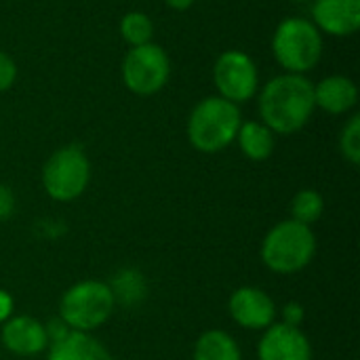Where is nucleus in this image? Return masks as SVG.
<instances>
[{
	"label": "nucleus",
	"instance_id": "2",
	"mask_svg": "<svg viewBox=\"0 0 360 360\" xmlns=\"http://www.w3.org/2000/svg\"><path fill=\"white\" fill-rule=\"evenodd\" d=\"M243 124L240 108L219 95L200 99L188 118V141L202 154H217L236 141Z\"/></svg>",
	"mask_w": 360,
	"mask_h": 360
},
{
	"label": "nucleus",
	"instance_id": "19",
	"mask_svg": "<svg viewBox=\"0 0 360 360\" xmlns=\"http://www.w3.org/2000/svg\"><path fill=\"white\" fill-rule=\"evenodd\" d=\"M120 36L129 46H141L152 42L154 23L141 11H131L120 19Z\"/></svg>",
	"mask_w": 360,
	"mask_h": 360
},
{
	"label": "nucleus",
	"instance_id": "14",
	"mask_svg": "<svg viewBox=\"0 0 360 360\" xmlns=\"http://www.w3.org/2000/svg\"><path fill=\"white\" fill-rule=\"evenodd\" d=\"M46 360H114L110 350L93 333L70 331L59 342L49 344Z\"/></svg>",
	"mask_w": 360,
	"mask_h": 360
},
{
	"label": "nucleus",
	"instance_id": "18",
	"mask_svg": "<svg viewBox=\"0 0 360 360\" xmlns=\"http://www.w3.org/2000/svg\"><path fill=\"white\" fill-rule=\"evenodd\" d=\"M323 213H325V198L316 190L310 188L300 190L291 200V219L304 226H312L323 217Z\"/></svg>",
	"mask_w": 360,
	"mask_h": 360
},
{
	"label": "nucleus",
	"instance_id": "21",
	"mask_svg": "<svg viewBox=\"0 0 360 360\" xmlns=\"http://www.w3.org/2000/svg\"><path fill=\"white\" fill-rule=\"evenodd\" d=\"M15 80H17V63L13 61V57L0 51V93L8 91Z\"/></svg>",
	"mask_w": 360,
	"mask_h": 360
},
{
	"label": "nucleus",
	"instance_id": "10",
	"mask_svg": "<svg viewBox=\"0 0 360 360\" xmlns=\"http://www.w3.org/2000/svg\"><path fill=\"white\" fill-rule=\"evenodd\" d=\"M259 360H312V344L300 327L272 323L262 331L257 344Z\"/></svg>",
	"mask_w": 360,
	"mask_h": 360
},
{
	"label": "nucleus",
	"instance_id": "7",
	"mask_svg": "<svg viewBox=\"0 0 360 360\" xmlns=\"http://www.w3.org/2000/svg\"><path fill=\"white\" fill-rule=\"evenodd\" d=\"M122 82L124 86L141 97L154 95L165 89L171 76V61L160 44L148 42L131 46L122 59Z\"/></svg>",
	"mask_w": 360,
	"mask_h": 360
},
{
	"label": "nucleus",
	"instance_id": "26",
	"mask_svg": "<svg viewBox=\"0 0 360 360\" xmlns=\"http://www.w3.org/2000/svg\"><path fill=\"white\" fill-rule=\"evenodd\" d=\"M165 4L173 11H188L194 4V0H165Z\"/></svg>",
	"mask_w": 360,
	"mask_h": 360
},
{
	"label": "nucleus",
	"instance_id": "3",
	"mask_svg": "<svg viewBox=\"0 0 360 360\" xmlns=\"http://www.w3.org/2000/svg\"><path fill=\"white\" fill-rule=\"evenodd\" d=\"M316 255V234L310 226L295 219L278 221L268 230L262 240L259 257L264 266L274 274H295L302 272Z\"/></svg>",
	"mask_w": 360,
	"mask_h": 360
},
{
	"label": "nucleus",
	"instance_id": "4",
	"mask_svg": "<svg viewBox=\"0 0 360 360\" xmlns=\"http://www.w3.org/2000/svg\"><path fill=\"white\" fill-rule=\"evenodd\" d=\"M116 300L108 283L80 281L68 287L59 300V319L70 331L93 333L101 329L114 314Z\"/></svg>",
	"mask_w": 360,
	"mask_h": 360
},
{
	"label": "nucleus",
	"instance_id": "25",
	"mask_svg": "<svg viewBox=\"0 0 360 360\" xmlns=\"http://www.w3.org/2000/svg\"><path fill=\"white\" fill-rule=\"evenodd\" d=\"M15 312V300L8 291L0 289V325L6 323Z\"/></svg>",
	"mask_w": 360,
	"mask_h": 360
},
{
	"label": "nucleus",
	"instance_id": "11",
	"mask_svg": "<svg viewBox=\"0 0 360 360\" xmlns=\"http://www.w3.org/2000/svg\"><path fill=\"white\" fill-rule=\"evenodd\" d=\"M0 342L4 350L17 356H36L49 348L44 323L34 316H11L0 325Z\"/></svg>",
	"mask_w": 360,
	"mask_h": 360
},
{
	"label": "nucleus",
	"instance_id": "22",
	"mask_svg": "<svg viewBox=\"0 0 360 360\" xmlns=\"http://www.w3.org/2000/svg\"><path fill=\"white\" fill-rule=\"evenodd\" d=\"M304 321H306V310H304L302 304L289 302L287 306H283V310H281V321H278V323L289 325V327H300V329H302Z\"/></svg>",
	"mask_w": 360,
	"mask_h": 360
},
{
	"label": "nucleus",
	"instance_id": "8",
	"mask_svg": "<svg viewBox=\"0 0 360 360\" xmlns=\"http://www.w3.org/2000/svg\"><path fill=\"white\" fill-rule=\"evenodd\" d=\"M213 82L219 97L240 105L257 95L259 72L245 51L230 49L217 57L213 65Z\"/></svg>",
	"mask_w": 360,
	"mask_h": 360
},
{
	"label": "nucleus",
	"instance_id": "12",
	"mask_svg": "<svg viewBox=\"0 0 360 360\" xmlns=\"http://www.w3.org/2000/svg\"><path fill=\"white\" fill-rule=\"evenodd\" d=\"M312 23L327 36H354L360 27V0H314Z\"/></svg>",
	"mask_w": 360,
	"mask_h": 360
},
{
	"label": "nucleus",
	"instance_id": "27",
	"mask_svg": "<svg viewBox=\"0 0 360 360\" xmlns=\"http://www.w3.org/2000/svg\"><path fill=\"white\" fill-rule=\"evenodd\" d=\"M291 2H308V0H291Z\"/></svg>",
	"mask_w": 360,
	"mask_h": 360
},
{
	"label": "nucleus",
	"instance_id": "13",
	"mask_svg": "<svg viewBox=\"0 0 360 360\" xmlns=\"http://www.w3.org/2000/svg\"><path fill=\"white\" fill-rule=\"evenodd\" d=\"M359 103V86L352 78L333 74L314 84V105L327 114H346Z\"/></svg>",
	"mask_w": 360,
	"mask_h": 360
},
{
	"label": "nucleus",
	"instance_id": "20",
	"mask_svg": "<svg viewBox=\"0 0 360 360\" xmlns=\"http://www.w3.org/2000/svg\"><path fill=\"white\" fill-rule=\"evenodd\" d=\"M340 152L350 165H360V116L352 114L340 133Z\"/></svg>",
	"mask_w": 360,
	"mask_h": 360
},
{
	"label": "nucleus",
	"instance_id": "9",
	"mask_svg": "<svg viewBox=\"0 0 360 360\" xmlns=\"http://www.w3.org/2000/svg\"><path fill=\"white\" fill-rule=\"evenodd\" d=\"M232 321L247 331H264L276 323V304L259 287H238L228 300Z\"/></svg>",
	"mask_w": 360,
	"mask_h": 360
},
{
	"label": "nucleus",
	"instance_id": "1",
	"mask_svg": "<svg viewBox=\"0 0 360 360\" xmlns=\"http://www.w3.org/2000/svg\"><path fill=\"white\" fill-rule=\"evenodd\" d=\"M257 108L262 122L274 135H293L310 122L316 110L314 84L304 74L274 76L262 86Z\"/></svg>",
	"mask_w": 360,
	"mask_h": 360
},
{
	"label": "nucleus",
	"instance_id": "24",
	"mask_svg": "<svg viewBox=\"0 0 360 360\" xmlns=\"http://www.w3.org/2000/svg\"><path fill=\"white\" fill-rule=\"evenodd\" d=\"M44 329H46L49 344H53V342H59L61 338H65V335L70 333L68 325H65L61 319H53V321H49V323L44 325Z\"/></svg>",
	"mask_w": 360,
	"mask_h": 360
},
{
	"label": "nucleus",
	"instance_id": "15",
	"mask_svg": "<svg viewBox=\"0 0 360 360\" xmlns=\"http://www.w3.org/2000/svg\"><path fill=\"white\" fill-rule=\"evenodd\" d=\"M236 141H238L240 152L253 162L268 160L276 148V135L259 120L243 122L236 133Z\"/></svg>",
	"mask_w": 360,
	"mask_h": 360
},
{
	"label": "nucleus",
	"instance_id": "6",
	"mask_svg": "<svg viewBox=\"0 0 360 360\" xmlns=\"http://www.w3.org/2000/svg\"><path fill=\"white\" fill-rule=\"evenodd\" d=\"M40 181L46 196L55 202L80 198L91 184V160L86 152L76 143L55 150L42 167Z\"/></svg>",
	"mask_w": 360,
	"mask_h": 360
},
{
	"label": "nucleus",
	"instance_id": "17",
	"mask_svg": "<svg viewBox=\"0 0 360 360\" xmlns=\"http://www.w3.org/2000/svg\"><path fill=\"white\" fill-rule=\"evenodd\" d=\"M108 285H110V289L114 293L116 304H122V306H135L148 293L146 278L137 270H120L114 276V281L108 283Z\"/></svg>",
	"mask_w": 360,
	"mask_h": 360
},
{
	"label": "nucleus",
	"instance_id": "23",
	"mask_svg": "<svg viewBox=\"0 0 360 360\" xmlns=\"http://www.w3.org/2000/svg\"><path fill=\"white\" fill-rule=\"evenodd\" d=\"M15 213V194L8 186L0 184V221L8 219Z\"/></svg>",
	"mask_w": 360,
	"mask_h": 360
},
{
	"label": "nucleus",
	"instance_id": "16",
	"mask_svg": "<svg viewBox=\"0 0 360 360\" xmlns=\"http://www.w3.org/2000/svg\"><path fill=\"white\" fill-rule=\"evenodd\" d=\"M192 360H243V352L228 331L209 329L196 340Z\"/></svg>",
	"mask_w": 360,
	"mask_h": 360
},
{
	"label": "nucleus",
	"instance_id": "5",
	"mask_svg": "<svg viewBox=\"0 0 360 360\" xmlns=\"http://www.w3.org/2000/svg\"><path fill=\"white\" fill-rule=\"evenodd\" d=\"M272 53L287 74H306L323 57V34L310 19L289 17L272 36Z\"/></svg>",
	"mask_w": 360,
	"mask_h": 360
}]
</instances>
